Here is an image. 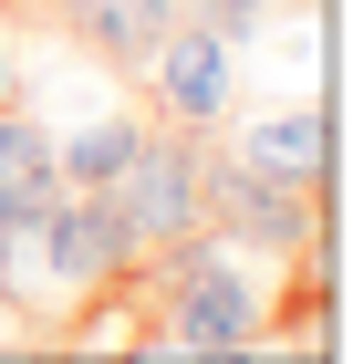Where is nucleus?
I'll return each instance as SVG.
<instances>
[{"instance_id":"f8f14e48","label":"nucleus","mask_w":353,"mask_h":364,"mask_svg":"<svg viewBox=\"0 0 353 364\" xmlns=\"http://www.w3.org/2000/svg\"><path fill=\"white\" fill-rule=\"evenodd\" d=\"M0 105H21V11L0 0Z\"/></svg>"},{"instance_id":"ddd939ff","label":"nucleus","mask_w":353,"mask_h":364,"mask_svg":"<svg viewBox=\"0 0 353 364\" xmlns=\"http://www.w3.org/2000/svg\"><path fill=\"white\" fill-rule=\"evenodd\" d=\"M271 11H322V0H271Z\"/></svg>"},{"instance_id":"9d476101","label":"nucleus","mask_w":353,"mask_h":364,"mask_svg":"<svg viewBox=\"0 0 353 364\" xmlns=\"http://www.w3.org/2000/svg\"><path fill=\"white\" fill-rule=\"evenodd\" d=\"M188 21H208L229 53H249V42L271 31V0H188Z\"/></svg>"},{"instance_id":"f03ea898","label":"nucleus","mask_w":353,"mask_h":364,"mask_svg":"<svg viewBox=\"0 0 353 364\" xmlns=\"http://www.w3.org/2000/svg\"><path fill=\"white\" fill-rule=\"evenodd\" d=\"M197 229H218L229 250H260V260H301V250H322V198H312V188H281V177H260V167H239V156L208 146Z\"/></svg>"},{"instance_id":"7ed1b4c3","label":"nucleus","mask_w":353,"mask_h":364,"mask_svg":"<svg viewBox=\"0 0 353 364\" xmlns=\"http://www.w3.org/2000/svg\"><path fill=\"white\" fill-rule=\"evenodd\" d=\"M197 177H208V136H188V125H146L136 156H125V177H114V219H125V240H136V260L177 250L197 229Z\"/></svg>"},{"instance_id":"423d86ee","label":"nucleus","mask_w":353,"mask_h":364,"mask_svg":"<svg viewBox=\"0 0 353 364\" xmlns=\"http://www.w3.org/2000/svg\"><path fill=\"white\" fill-rule=\"evenodd\" d=\"M177 11L188 0H53V21L73 31V53L114 63V73H146V53L177 31Z\"/></svg>"},{"instance_id":"39448f33","label":"nucleus","mask_w":353,"mask_h":364,"mask_svg":"<svg viewBox=\"0 0 353 364\" xmlns=\"http://www.w3.org/2000/svg\"><path fill=\"white\" fill-rule=\"evenodd\" d=\"M146 94H156V114H166V125L208 136L218 114H229V94H239V53H229L208 21H188V11H177V31L146 53Z\"/></svg>"},{"instance_id":"20e7f679","label":"nucleus","mask_w":353,"mask_h":364,"mask_svg":"<svg viewBox=\"0 0 353 364\" xmlns=\"http://www.w3.org/2000/svg\"><path fill=\"white\" fill-rule=\"evenodd\" d=\"M136 240H125V219H114V198H83L63 188L53 208H42V229H31V281L42 291H63V302H94V291H114V281H136Z\"/></svg>"},{"instance_id":"0eeeda50","label":"nucleus","mask_w":353,"mask_h":364,"mask_svg":"<svg viewBox=\"0 0 353 364\" xmlns=\"http://www.w3.org/2000/svg\"><path fill=\"white\" fill-rule=\"evenodd\" d=\"M63 198V156L53 125L31 105H0V229H42V208Z\"/></svg>"},{"instance_id":"6e6552de","label":"nucleus","mask_w":353,"mask_h":364,"mask_svg":"<svg viewBox=\"0 0 353 364\" xmlns=\"http://www.w3.org/2000/svg\"><path fill=\"white\" fill-rule=\"evenodd\" d=\"M239 167L281 177V188H312L322 198V167H332V136H322V105H271V114H249V136L229 146Z\"/></svg>"},{"instance_id":"f257e3e1","label":"nucleus","mask_w":353,"mask_h":364,"mask_svg":"<svg viewBox=\"0 0 353 364\" xmlns=\"http://www.w3.org/2000/svg\"><path fill=\"white\" fill-rule=\"evenodd\" d=\"M156 281H166V333L156 354H260L271 343V302H260V281H249V250H229L218 229H188L177 250H156Z\"/></svg>"},{"instance_id":"1a4fd4ad","label":"nucleus","mask_w":353,"mask_h":364,"mask_svg":"<svg viewBox=\"0 0 353 364\" xmlns=\"http://www.w3.org/2000/svg\"><path fill=\"white\" fill-rule=\"evenodd\" d=\"M136 136H146V114H83L73 136H53V156H63V188L104 198L114 177H125V156H136Z\"/></svg>"},{"instance_id":"9b49d317","label":"nucleus","mask_w":353,"mask_h":364,"mask_svg":"<svg viewBox=\"0 0 353 364\" xmlns=\"http://www.w3.org/2000/svg\"><path fill=\"white\" fill-rule=\"evenodd\" d=\"M31 291V229H0V302Z\"/></svg>"},{"instance_id":"4468645a","label":"nucleus","mask_w":353,"mask_h":364,"mask_svg":"<svg viewBox=\"0 0 353 364\" xmlns=\"http://www.w3.org/2000/svg\"><path fill=\"white\" fill-rule=\"evenodd\" d=\"M0 354H11V323H0Z\"/></svg>"}]
</instances>
